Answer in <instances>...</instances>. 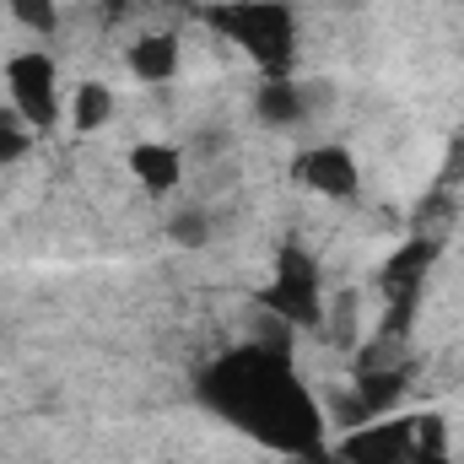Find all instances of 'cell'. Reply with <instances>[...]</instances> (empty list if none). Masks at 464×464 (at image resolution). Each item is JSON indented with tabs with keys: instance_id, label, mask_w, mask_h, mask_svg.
<instances>
[{
	"instance_id": "cell-1",
	"label": "cell",
	"mask_w": 464,
	"mask_h": 464,
	"mask_svg": "<svg viewBox=\"0 0 464 464\" xmlns=\"http://www.w3.org/2000/svg\"><path fill=\"white\" fill-rule=\"evenodd\" d=\"M206 405L217 416H227L232 427H243L248 438L270 443V449H286V454H314L319 438H324V416L319 405L308 400V389L292 378V367L276 356V351H232L222 356L206 383H200Z\"/></svg>"
},
{
	"instance_id": "cell-2",
	"label": "cell",
	"mask_w": 464,
	"mask_h": 464,
	"mask_svg": "<svg viewBox=\"0 0 464 464\" xmlns=\"http://www.w3.org/2000/svg\"><path fill=\"white\" fill-rule=\"evenodd\" d=\"M211 33H222L232 49H243L259 71V82H281L297 65V16L286 0H222L200 11Z\"/></svg>"
},
{
	"instance_id": "cell-3",
	"label": "cell",
	"mask_w": 464,
	"mask_h": 464,
	"mask_svg": "<svg viewBox=\"0 0 464 464\" xmlns=\"http://www.w3.org/2000/svg\"><path fill=\"white\" fill-rule=\"evenodd\" d=\"M259 303H265L276 319H286V324H297V330H314V324L324 319L319 265H314L303 248H281V254H276V276H270V286L259 292Z\"/></svg>"
},
{
	"instance_id": "cell-4",
	"label": "cell",
	"mask_w": 464,
	"mask_h": 464,
	"mask_svg": "<svg viewBox=\"0 0 464 464\" xmlns=\"http://www.w3.org/2000/svg\"><path fill=\"white\" fill-rule=\"evenodd\" d=\"M5 92L16 103V119L38 135L60 124V71L44 49H22L5 60Z\"/></svg>"
},
{
	"instance_id": "cell-5",
	"label": "cell",
	"mask_w": 464,
	"mask_h": 464,
	"mask_svg": "<svg viewBox=\"0 0 464 464\" xmlns=\"http://www.w3.org/2000/svg\"><path fill=\"white\" fill-rule=\"evenodd\" d=\"M292 179L303 189H314L319 200H356L362 195V168L351 157V146L324 140V146H303L292 162Z\"/></svg>"
},
{
	"instance_id": "cell-6",
	"label": "cell",
	"mask_w": 464,
	"mask_h": 464,
	"mask_svg": "<svg viewBox=\"0 0 464 464\" xmlns=\"http://www.w3.org/2000/svg\"><path fill=\"white\" fill-rule=\"evenodd\" d=\"M416 421L421 416H389V421H367L362 432H351L341 443V464H416Z\"/></svg>"
},
{
	"instance_id": "cell-7",
	"label": "cell",
	"mask_w": 464,
	"mask_h": 464,
	"mask_svg": "<svg viewBox=\"0 0 464 464\" xmlns=\"http://www.w3.org/2000/svg\"><path fill=\"white\" fill-rule=\"evenodd\" d=\"M130 173H135V184L146 189V195H173L179 189V179H184V157H179V146H168V140H140V146H130Z\"/></svg>"
},
{
	"instance_id": "cell-8",
	"label": "cell",
	"mask_w": 464,
	"mask_h": 464,
	"mask_svg": "<svg viewBox=\"0 0 464 464\" xmlns=\"http://www.w3.org/2000/svg\"><path fill=\"white\" fill-rule=\"evenodd\" d=\"M130 71H135V82H146V87H157V82H173L179 76V60H184V49H179V38L173 33H140L135 44H130Z\"/></svg>"
},
{
	"instance_id": "cell-9",
	"label": "cell",
	"mask_w": 464,
	"mask_h": 464,
	"mask_svg": "<svg viewBox=\"0 0 464 464\" xmlns=\"http://www.w3.org/2000/svg\"><path fill=\"white\" fill-rule=\"evenodd\" d=\"M259 119L265 124H276V130H292V124H303L308 119V103H303V92H297V82L292 76H281V82H259Z\"/></svg>"
},
{
	"instance_id": "cell-10",
	"label": "cell",
	"mask_w": 464,
	"mask_h": 464,
	"mask_svg": "<svg viewBox=\"0 0 464 464\" xmlns=\"http://www.w3.org/2000/svg\"><path fill=\"white\" fill-rule=\"evenodd\" d=\"M109 119H114V87H109V82H82V87L71 92V124H76L82 135H98Z\"/></svg>"
},
{
	"instance_id": "cell-11",
	"label": "cell",
	"mask_w": 464,
	"mask_h": 464,
	"mask_svg": "<svg viewBox=\"0 0 464 464\" xmlns=\"http://www.w3.org/2000/svg\"><path fill=\"white\" fill-rule=\"evenodd\" d=\"M432 254H438V243L416 237V243H405V248L389 259V270H383V276H389V292H394V303H400V297H411V292L421 286V270L432 265Z\"/></svg>"
},
{
	"instance_id": "cell-12",
	"label": "cell",
	"mask_w": 464,
	"mask_h": 464,
	"mask_svg": "<svg viewBox=\"0 0 464 464\" xmlns=\"http://www.w3.org/2000/svg\"><path fill=\"white\" fill-rule=\"evenodd\" d=\"M5 5H11L16 27H27V33H38V38L60 33V0H5Z\"/></svg>"
},
{
	"instance_id": "cell-13",
	"label": "cell",
	"mask_w": 464,
	"mask_h": 464,
	"mask_svg": "<svg viewBox=\"0 0 464 464\" xmlns=\"http://www.w3.org/2000/svg\"><path fill=\"white\" fill-rule=\"evenodd\" d=\"M168 237H173L179 248H206V243H211V217H206L200 206H189V211H179V217L168 222Z\"/></svg>"
},
{
	"instance_id": "cell-14",
	"label": "cell",
	"mask_w": 464,
	"mask_h": 464,
	"mask_svg": "<svg viewBox=\"0 0 464 464\" xmlns=\"http://www.w3.org/2000/svg\"><path fill=\"white\" fill-rule=\"evenodd\" d=\"M33 151V130L22 124V119H0V168H11V162H22Z\"/></svg>"
},
{
	"instance_id": "cell-15",
	"label": "cell",
	"mask_w": 464,
	"mask_h": 464,
	"mask_svg": "<svg viewBox=\"0 0 464 464\" xmlns=\"http://www.w3.org/2000/svg\"><path fill=\"white\" fill-rule=\"evenodd\" d=\"M0 119H5V109H0Z\"/></svg>"
}]
</instances>
